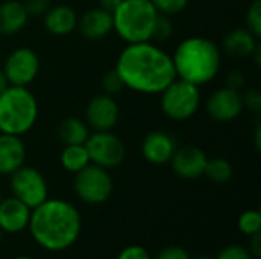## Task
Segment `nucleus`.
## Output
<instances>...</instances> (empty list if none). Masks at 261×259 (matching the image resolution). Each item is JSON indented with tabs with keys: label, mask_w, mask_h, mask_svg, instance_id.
I'll return each instance as SVG.
<instances>
[{
	"label": "nucleus",
	"mask_w": 261,
	"mask_h": 259,
	"mask_svg": "<svg viewBox=\"0 0 261 259\" xmlns=\"http://www.w3.org/2000/svg\"><path fill=\"white\" fill-rule=\"evenodd\" d=\"M115 69L127 89L142 95H161L177 78L171 56L151 41L127 44Z\"/></svg>",
	"instance_id": "1"
},
{
	"label": "nucleus",
	"mask_w": 261,
	"mask_h": 259,
	"mask_svg": "<svg viewBox=\"0 0 261 259\" xmlns=\"http://www.w3.org/2000/svg\"><path fill=\"white\" fill-rule=\"evenodd\" d=\"M80 211L61 198H47L31 211L29 232L44 250L63 252L72 247L81 234Z\"/></svg>",
	"instance_id": "2"
},
{
	"label": "nucleus",
	"mask_w": 261,
	"mask_h": 259,
	"mask_svg": "<svg viewBox=\"0 0 261 259\" xmlns=\"http://www.w3.org/2000/svg\"><path fill=\"white\" fill-rule=\"evenodd\" d=\"M171 60L177 78L200 87L219 75L222 50L206 37H188L177 44Z\"/></svg>",
	"instance_id": "3"
},
{
	"label": "nucleus",
	"mask_w": 261,
	"mask_h": 259,
	"mask_svg": "<svg viewBox=\"0 0 261 259\" xmlns=\"http://www.w3.org/2000/svg\"><path fill=\"white\" fill-rule=\"evenodd\" d=\"M38 119V102L28 87L8 85L0 93V133L23 136Z\"/></svg>",
	"instance_id": "4"
},
{
	"label": "nucleus",
	"mask_w": 261,
	"mask_h": 259,
	"mask_svg": "<svg viewBox=\"0 0 261 259\" xmlns=\"http://www.w3.org/2000/svg\"><path fill=\"white\" fill-rule=\"evenodd\" d=\"M113 15V29L127 44L151 41L159 15L150 0H122Z\"/></svg>",
	"instance_id": "5"
},
{
	"label": "nucleus",
	"mask_w": 261,
	"mask_h": 259,
	"mask_svg": "<svg viewBox=\"0 0 261 259\" xmlns=\"http://www.w3.org/2000/svg\"><path fill=\"white\" fill-rule=\"evenodd\" d=\"M200 89L188 81L176 78L161 93V108L164 114L173 121L191 119L200 107Z\"/></svg>",
	"instance_id": "6"
},
{
	"label": "nucleus",
	"mask_w": 261,
	"mask_h": 259,
	"mask_svg": "<svg viewBox=\"0 0 261 259\" xmlns=\"http://www.w3.org/2000/svg\"><path fill=\"white\" fill-rule=\"evenodd\" d=\"M73 191L76 197L90 206L106 203L113 192V179L109 169L89 163L81 171L75 172Z\"/></svg>",
	"instance_id": "7"
},
{
	"label": "nucleus",
	"mask_w": 261,
	"mask_h": 259,
	"mask_svg": "<svg viewBox=\"0 0 261 259\" xmlns=\"http://www.w3.org/2000/svg\"><path fill=\"white\" fill-rule=\"evenodd\" d=\"M9 188L12 197L24 203L29 209L41 205L49 195V188L43 174L38 169L24 165L11 174Z\"/></svg>",
	"instance_id": "8"
},
{
	"label": "nucleus",
	"mask_w": 261,
	"mask_h": 259,
	"mask_svg": "<svg viewBox=\"0 0 261 259\" xmlns=\"http://www.w3.org/2000/svg\"><path fill=\"white\" fill-rule=\"evenodd\" d=\"M90 163L106 169L119 166L127 156L124 142L112 131H95L90 133L84 143Z\"/></svg>",
	"instance_id": "9"
},
{
	"label": "nucleus",
	"mask_w": 261,
	"mask_h": 259,
	"mask_svg": "<svg viewBox=\"0 0 261 259\" xmlns=\"http://www.w3.org/2000/svg\"><path fill=\"white\" fill-rule=\"evenodd\" d=\"M2 70L9 85L28 87L40 72V58L31 47H17L6 56Z\"/></svg>",
	"instance_id": "10"
},
{
	"label": "nucleus",
	"mask_w": 261,
	"mask_h": 259,
	"mask_svg": "<svg viewBox=\"0 0 261 259\" xmlns=\"http://www.w3.org/2000/svg\"><path fill=\"white\" fill-rule=\"evenodd\" d=\"M206 113L216 122H232L236 121L245 110L242 93L228 87H222L214 90L206 99Z\"/></svg>",
	"instance_id": "11"
},
{
	"label": "nucleus",
	"mask_w": 261,
	"mask_h": 259,
	"mask_svg": "<svg viewBox=\"0 0 261 259\" xmlns=\"http://www.w3.org/2000/svg\"><path fill=\"white\" fill-rule=\"evenodd\" d=\"M119 107L113 96L101 93L92 98L86 107V122L95 131H112L118 124Z\"/></svg>",
	"instance_id": "12"
},
{
	"label": "nucleus",
	"mask_w": 261,
	"mask_h": 259,
	"mask_svg": "<svg viewBox=\"0 0 261 259\" xmlns=\"http://www.w3.org/2000/svg\"><path fill=\"white\" fill-rule=\"evenodd\" d=\"M206 162H208L206 153L197 147L177 148L170 160L174 174L185 180L200 179L205 172Z\"/></svg>",
	"instance_id": "13"
},
{
	"label": "nucleus",
	"mask_w": 261,
	"mask_h": 259,
	"mask_svg": "<svg viewBox=\"0 0 261 259\" xmlns=\"http://www.w3.org/2000/svg\"><path fill=\"white\" fill-rule=\"evenodd\" d=\"M176 150L177 143L174 137L162 130L150 131L142 140V156L151 165L170 163Z\"/></svg>",
	"instance_id": "14"
},
{
	"label": "nucleus",
	"mask_w": 261,
	"mask_h": 259,
	"mask_svg": "<svg viewBox=\"0 0 261 259\" xmlns=\"http://www.w3.org/2000/svg\"><path fill=\"white\" fill-rule=\"evenodd\" d=\"M31 211L15 197L0 200V231L5 234H20L28 229Z\"/></svg>",
	"instance_id": "15"
},
{
	"label": "nucleus",
	"mask_w": 261,
	"mask_h": 259,
	"mask_svg": "<svg viewBox=\"0 0 261 259\" xmlns=\"http://www.w3.org/2000/svg\"><path fill=\"white\" fill-rule=\"evenodd\" d=\"M76 27L86 40L98 41L106 38L113 31V15L98 6L86 11L78 18Z\"/></svg>",
	"instance_id": "16"
},
{
	"label": "nucleus",
	"mask_w": 261,
	"mask_h": 259,
	"mask_svg": "<svg viewBox=\"0 0 261 259\" xmlns=\"http://www.w3.org/2000/svg\"><path fill=\"white\" fill-rule=\"evenodd\" d=\"M26 160V147L20 136L0 133V176H11Z\"/></svg>",
	"instance_id": "17"
},
{
	"label": "nucleus",
	"mask_w": 261,
	"mask_h": 259,
	"mask_svg": "<svg viewBox=\"0 0 261 259\" xmlns=\"http://www.w3.org/2000/svg\"><path fill=\"white\" fill-rule=\"evenodd\" d=\"M260 38H257L249 29L237 27L229 31L222 41V49L232 58H251L254 50L258 47Z\"/></svg>",
	"instance_id": "18"
},
{
	"label": "nucleus",
	"mask_w": 261,
	"mask_h": 259,
	"mask_svg": "<svg viewBox=\"0 0 261 259\" xmlns=\"http://www.w3.org/2000/svg\"><path fill=\"white\" fill-rule=\"evenodd\" d=\"M43 23L49 34L64 37L76 29L78 15L67 5H57L47 9V12L43 15Z\"/></svg>",
	"instance_id": "19"
},
{
	"label": "nucleus",
	"mask_w": 261,
	"mask_h": 259,
	"mask_svg": "<svg viewBox=\"0 0 261 259\" xmlns=\"http://www.w3.org/2000/svg\"><path fill=\"white\" fill-rule=\"evenodd\" d=\"M29 20L23 2L6 0L0 3V34L14 35L20 32Z\"/></svg>",
	"instance_id": "20"
},
{
	"label": "nucleus",
	"mask_w": 261,
	"mask_h": 259,
	"mask_svg": "<svg viewBox=\"0 0 261 259\" xmlns=\"http://www.w3.org/2000/svg\"><path fill=\"white\" fill-rule=\"evenodd\" d=\"M57 136L63 145H84L90 136V127L78 118H66L58 124Z\"/></svg>",
	"instance_id": "21"
},
{
	"label": "nucleus",
	"mask_w": 261,
	"mask_h": 259,
	"mask_svg": "<svg viewBox=\"0 0 261 259\" xmlns=\"http://www.w3.org/2000/svg\"><path fill=\"white\" fill-rule=\"evenodd\" d=\"M61 166L69 172H78L90 163L89 153L84 145H64L60 154Z\"/></svg>",
	"instance_id": "22"
},
{
	"label": "nucleus",
	"mask_w": 261,
	"mask_h": 259,
	"mask_svg": "<svg viewBox=\"0 0 261 259\" xmlns=\"http://www.w3.org/2000/svg\"><path fill=\"white\" fill-rule=\"evenodd\" d=\"M232 172H234V169H232V165L229 163V160H226L223 157H214V159H208L203 176H206L214 183L223 185L231 180Z\"/></svg>",
	"instance_id": "23"
},
{
	"label": "nucleus",
	"mask_w": 261,
	"mask_h": 259,
	"mask_svg": "<svg viewBox=\"0 0 261 259\" xmlns=\"http://www.w3.org/2000/svg\"><path fill=\"white\" fill-rule=\"evenodd\" d=\"M239 231L246 235V237H252L255 234L261 232V212L258 209H248L245 211L237 221Z\"/></svg>",
	"instance_id": "24"
},
{
	"label": "nucleus",
	"mask_w": 261,
	"mask_h": 259,
	"mask_svg": "<svg viewBox=\"0 0 261 259\" xmlns=\"http://www.w3.org/2000/svg\"><path fill=\"white\" fill-rule=\"evenodd\" d=\"M101 87H102L104 93L106 95H110V96L118 95V93H121L125 89L124 81L119 76V73L116 72V69H110V70H107L102 75V78H101Z\"/></svg>",
	"instance_id": "25"
},
{
	"label": "nucleus",
	"mask_w": 261,
	"mask_h": 259,
	"mask_svg": "<svg viewBox=\"0 0 261 259\" xmlns=\"http://www.w3.org/2000/svg\"><path fill=\"white\" fill-rule=\"evenodd\" d=\"M246 29H249L257 38L261 37V0H254L245 15Z\"/></svg>",
	"instance_id": "26"
},
{
	"label": "nucleus",
	"mask_w": 261,
	"mask_h": 259,
	"mask_svg": "<svg viewBox=\"0 0 261 259\" xmlns=\"http://www.w3.org/2000/svg\"><path fill=\"white\" fill-rule=\"evenodd\" d=\"M173 35V23L170 20L168 15L159 14L156 21H154V27H153V34H151V40L156 41H167L170 40Z\"/></svg>",
	"instance_id": "27"
},
{
	"label": "nucleus",
	"mask_w": 261,
	"mask_h": 259,
	"mask_svg": "<svg viewBox=\"0 0 261 259\" xmlns=\"http://www.w3.org/2000/svg\"><path fill=\"white\" fill-rule=\"evenodd\" d=\"M156 11L164 15H176L180 14L190 3V0H150Z\"/></svg>",
	"instance_id": "28"
},
{
	"label": "nucleus",
	"mask_w": 261,
	"mask_h": 259,
	"mask_svg": "<svg viewBox=\"0 0 261 259\" xmlns=\"http://www.w3.org/2000/svg\"><path fill=\"white\" fill-rule=\"evenodd\" d=\"M214 259H254L251 252L239 244H231L223 247Z\"/></svg>",
	"instance_id": "29"
},
{
	"label": "nucleus",
	"mask_w": 261,
	"mask_h": 259,
	"mask_svg": "<svg viewBox=\"0 0 261 259\" xmlns=\"http://www.w3.org/2000/svg\"><path fill=\"white\" fill-rule=\"evenodd\" d=\"M242 101L243 107L248 108L252 113H260L261 111V92L255 87L248 89L245 93H242Z\"/></svg>",
	"instance_id": "30"
},
{
	"label": "nucleus",
	"mask_w": 261,
	"mask_h": 259,
	"mask_svg": "<svg viewBox=\"0 0 261 259\" xmlns=\"http://www.w3.org/2000/svg\"><path fill=\"white\" fill-rule=\"evenodd\" d=\"M23 6L29 17H43L50 8V0H24Z\"/></svg>",
	"instance_id": "31"
},
{
	"label": "nucleus",
	"mask_w": 261,
	"mask_h": 259,
	"mask_svg": "<svg viewBox=\"0 0 261 259\" xmlns=\"http://www.w3.org/2000/svg\"><path fill=\"white\" fill-rule=\"evenodd\" d=\"M116 259H153L150 252L138 244L133 246H127L125 249H122L119 252V255L116 256Z\"/></svg>",
	"instance_id": "32"
},
{
	"label": "nucleus",
	"mask_w": 261,
	"mask_h": 259,
	"mask_svg": "<svg viewBox=\"0 0 261 259\" xmlns=\"http://www.w3.org/2000/svg\"><path fill=\"white\" fill-rule=\"evenodd\" d=\"M154 259H191V256L180 246H167L158 253Z\"/></svg>",
	"instance_id": "33"
},
{
	"label": "nucleus",
	"mask_w": 261,
	"mask_h": 259,
	"mask_svg": "<svg viewBox=\"0 0 261 259\" xmlns=\"http://www.w3.org/2000/svg\"><path fill=\"white\" fill-rule=\"evenodd\" d=\"M246 85V78H245V73L242 70H231L226 76V87L228 89H232V90H237L240 92L243 87Z\"/></svg>",
	"instance_id": "34"
},
{
	"label": "nucleus",
	"mask_w": 261,
	"mask_h": 259,
	"mask_svg": "<svg viewBox=\"0 0 261 259\" xmlns=\"http://www.w3.org/2000/svg\"><path fill=\"white\" fill-rule=\"evenodd\" d=\"M249 247L248 250L251 252V255L254 256V259L261 258V232L260 234H255L252 237H249Z\"/></svg>",
	"instance_id": "35"
},
{
	"label": "nucleus",
	"mask_w": 261,
	"mask_h": 259,
	"mask_svg": "<svg viewBox=\"0 0 261 259\" xmlns=\"http://www.w3.org/2000/svg\"><path fill=\"white\" fill-rule=\"evenodd\" d=\"M98 3H99V8L113 14L118 9V6L122 3V0H98Z\"/></svg>",
	"instance_id": "36"
},
{
	"label": "nucleus",
	"mask_w": 261,
	"mask_h": 259,
	"mask_svg": "<svg viewBox=\"0 0 261 259\" xmlns=\"http://www.w3.org/2000/svg\"><path fill=\"white\" fill-rule=\"evenodd\" d=\"M254 140H255V150L260 151L261 148V127L260 124H257L255 127V133H254Z\"/></svg>",
	"instance_id": "37"
},
{
	"label": "nucleus",
	"mask_w": 261,
	"mask_h": 259,
	"mask_svg": "<svg viewBox=\"0 0 261 259\" xmlns=\"http://www.w3.org/2000/svg\"><path fill=\"white\" fill-rule=\"evenodd\" d=\"M8 85H9V82H8V79H6V76H5L3 70L0 69V93H2Z\"/></svg>",
	"instance_id": "38"
},
{
	"label": "nucleus",
	"mask_w": 261,
	"mask_h": 259,
	"mask_svg": "<svg viewBox=\"0 0 261 259\" xmlns=\"http://www.w3.org/2000/svg\"><path fill=\"white\" fill-rule=\"evenodd\" d=\"M194 259H214L213 256H208V255H200V256H197V258Z\"/></svg>",
	"instance_id": "39"
},
{
	"label": "nucleus",
	"mask_w": 261,
	"mask_h": 259,
	"mask_svg": "<svg viewBox=\"0 0 261 259\" xmlns=\"http://www.w3.org/2000/svg\"><path fill=\"white\" fill-rule=\"evenodd\" d=\"M15 259H32V258H29V256H17Z\"/></svg>",
	"instance_id": "40"
},
{
	"label": "nucleus",
	"mask_w": 261,
	"mask_h": 259,
	"mask_svg": "<svg viewBox=\"0 0 261 259\" xmlns=\"http://www.w3.org/2000/svg\"><path fill=\"white\" fill-rule=\"evenodd\" d=\"M0 200H2V194H0Z\"/></svg>",
	"instance_id": "41"
}]
</instances>
